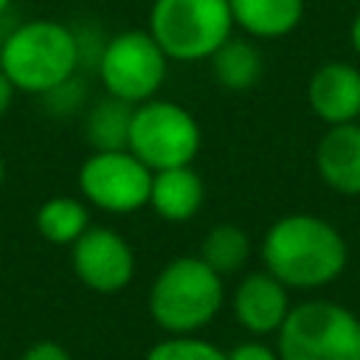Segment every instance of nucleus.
<instances>
[{
  "instance_id": "obj_1",
  "label": "nucleus",
  "mask_w": 360,
  "mask_h": 360,
  "mask_svg": "<svg viewBox=\"0 0 360 360\" xmlns=\"http://www.w3.org/2000/svg\"><path fill=\"white\" fill-rule=\"evenodd\" d=\"M262 256L267 273L290 287H321L346 264L343 236L321 217L290 214L270 225Z\"/></svg>"
},
{
  "instance_id": "obj_2",
  "label": "nucleus",
  "mask_w": 360,
  "mask_h": 360,
  "mask_svg": "<svg viewBox=\"0 0 360 360\" xmlns=\"http://www.w3.org/2000/svg\"><path fill=\"white\" fill-rule=\"evenodd\" d=\"M82 62L79 34L59 20H28L0 45V70L31 96H48L68 84Z\"/></svg>"
},
{
  "instance_id": "obj_3",
  "label": "nucleus",
  "mask_w": 360,
  "mask_h": 360,
  "mask_svg": "<svg viewBox=\"0 0 360 360\" xmlns=\"http://www.w3.org/2000/svg\"><path fill=\"white\" fill-rule=\"evenodd\" d=\"M222 307V276L200 256L172 259L149 290L152 318L172 335H191Z\"/></svg>"
},
{
  "instance_id": "obj_4",
  "label": "nucleus",
  "mask_w": 360,
  "mask_h": 360,
  "mask_svg": "<svg viewBox=\"0 0 360 360\" xmlns=\"http://www.w3.org/2000/svg\"><path fill=\"white\" fill-rule=\"evenodd\" d=\"M146 31L169 59H208L233 31L228 0H155Z\"/></svg>"
},
{
  "instance_id": "obj_5",
  "label": "nucleus",
  "mask_w": 360,
  "mask_h": 360,
  "mask_svg": "<svg viewBox=\"0 0 360 360\" xmlns=\"http://www.w3.org/2000/svg\"><path fill=\"white\" fill-rule=\"evenodd\" d=\"M200 146L202 129L183 104L158 96L135 104L127 149L152 172L194 163Z\"/></svg>"
},
{
  "instance_id": "obj_6",
  "label": "nucleus",
  "mask_w": 360,
  "mask_h": 360,
  "mask_svg": "<svg viewBox=\"0 0 360 360\" xmlns=\"http://www.w3.org/2000/svg\"><path fill=\"white\" fill-rule=\"evenodd\" d=\"M281 360H360V321L329 301H307L278 326Z\"/></svg>"
},
{
  "instance_id": "obj_7",
  "label": "nucleus",
  "mask_w": 360,
  "mask_h": 360,
  "mask_svg": "<svg viewBox=\"0 0 360 360\" xmlns=\"http://www.w3.org/2000/svg\"><path fill=\"white\" fill-rule=\"evenodd\" d=\"M169 56L149 31H121L101 45L98 79L112 98L141 104L158 96L166 82Z\"/></svg>"
},
{
  "instance_id": "obj_8",
  "label": "nucleus",
  "mask_w": 360,
  "mask_h": 360,
  "mask_svg": "<svg viewBox=\"0 0 360 360\" xmlns=\"http://www.w3.org/2000/svg\"><path fill=\"white\" fill-rule=\"evenodd\" d=\"M152 174L129 149H96L79 166V191L84 202L101 211L132 214L149 205Z\"/></svg>"
},
{
  "instance_id": "obj_9",
  "label": "nucleus",
  "mask_w": 360,
  "mask_h": 360,
  "mask_svg": "<svg viewBox=\"0 0 360 360\" xmlns=\"http://www.w3.org/2000/svg\"><path fill=\"white\" fill-rule=\"evenodd\" d=\"M73 270L96 292H118L132 281L135 253L129 242L104 225H90L73 245Z\"/></svg>"
},
{
  "instance_id": "obj_10",
  "label": "nucleus",
  "mask_w": 360,
  "mask_h": 360,
  "mask_svg": "<svg viewBox=\"0 0 360 360\" xmlns=\"http://www.w3.org/2000/svg\"><path fill=\"white\" fill-rule=\"evenodd\" d=\"M309 107L326 124H352L360 115V70L349 62H326L309 79Z\"/></svg>"
},
{
  "instance_id": "obj_11",
  "label": "nucleus",
  "mask_w": 360,
  "mask_h": 360,
  "mask_svg": "<svg viewBox=\"0 0 360 360\" xmlns=\"http://www.w3.org/2000/svg\"><path fill=\"white\" fill-rule=\"evenodd\" d=\"M321 180L340 194H360V124H335L315 149Z\"/></svg>"
},
{
  "instance_id": "obj_12",
  "label": "nucleus",
  "mask_w": 360,
  "mask_h": 360,
  "mask_svg": "<svg viewBox=\"0 0 360 360\" xmlns=\"http://www.w3.org/2000/svg\"><path fill=\"white\" fill-rule=\"evenodd\" d=\"M233 312L239 323L256 335L278 329L287 318V292L273 273H250L233 295Z\"/></svg>"
},
{
  "instance_id": "obj_13",
  "label": "nucleus",
  "mask_w": 360,
  "mask_h": 360,
  "mask_svg": "<svg viewBox=\"0 0 360 360\" xmlns=\"http://www.w3.org/2000/svg\"><path fill=\"white\" fill-rule=\"evenodd\" d=\"M205 200V183L197 174V169L188 166H172L152 174L149 188V205L158 217L166 222H186L191 219Z\"/></svg>"
},
{
  "instance_id": "obj_14",
  "label": "nucleus",
  "mask_w": 360,
  "mask_h": 360,
  "mask_svg": "<svg viewBox=\"0 0 360 360\" xmlns=\"http://www.w3.org/2000/svg\"><path fill=\"white\" fill-rule=\"evenodd\" d=\"M228 6L233 25L262 39L290 34L304 17V0H228Z\"/></svg>"
},
{
  "instance_id": "obj_15",
  "label": "nucleus",
  "mask_w": 360,
  "mask_h": 360,
  "mask_svg": "<svg viewBox=\"0 0 360 360\" xmlns=\"http://www.w3.org/2000/svg\"><path fill=\"white\" fill-rule=\"evenodd\" d=\"M211 73L214 79L233 93H245L250 90L259 76H262V53L253 42L239 39V37H228L211 56Z\"/></svg>"
},
{
  "instance_id": "obj_16",
  "label": "nucleus",
  "mask_w": 360,
  "mask_h": 360,
  "mask_svg": "<svg viewBox=\"0 0 360 360\" xmlns=\"http://www.w3.org/2000/svg\"><path fill=\"white\" fill-rule=\"evenodd\" d=\"M34 222H37V231L42 239H48L53 245H73L90 228V211H87L84 200L59 194L39 205Z\"/></svg>"
},
{
  "instance_id": "obj_17",
  "label": "nucleus",
  "mask_w": 360,
  "mask_h": 360,
  "mask_svg": "<svg viewBox=\"0 0 360 360\" xmlns=\"http://www.w3.org/2000/svg\"><path fill=\"white\" fill-rule=\"evenodd\" d=\"M132 110H135V104L121 101V98H112V96L104 98V101H98L93 107V112L87 115V124H84L87 141L96 149H127Z\"/></svg>"
},
{
  "instance_id": "obj_18",
  "label": "nucleus",
  "mask_w": 360,
  "mask_h": 360,
  "mask_svg": "<svg viewBox=\"0 0 360 360\" xmlns=\"http://www.w3.org/2000/svg\"><path fill=\"white\" fill-rule=\"evenodd\" d=\"M250 256V239L239 225L222 222L211 228L200 245V259L219 276L236 273Z\"/></svg>"
},
{
  "instance_id": "obj_19",
  "label": "nucleus",
  "mask_w": 360,
  "mask_h": 360,
  "mask_svg": "<svg viewBox=\"0 0 360 360\" xmlns=\"http://www.w3.org/2000/svg\"><path fill=\"white\" fill-rule=\"evenodd\" d=\"M146 360H228V354L208 340H200L191 335H174L169 340L155 343Z\"/></svg>"
},
{
  "instance_id": "obj_20",
  "label": "nucleus",
  "mask_w": 360,
  "mask_h": 360,
  "mask_svg": "<svg viewBox=\"0 0 360 360\" xmlns=\"http://www.w3.org/2000/svg\"><path fill=\"white\" fill-rule=\"evenodd\" d=\"M20 360H70V354L56 340H37L25 349V354Z\"/></svg>"
},
{
  "instance_id": "obj_21",
  "label": "nucleus",
  "mask_w": 360,
  "mask_h": 360,
  "mask_svg": "<svg viewBox=\"0 0 360 360\" xmlns=\"http://www.w3.org/2000/svg\"><path fill=\"white\" fill-rule=\"evenodd\" d=\"M228 360H276V354L262 343H239L228 354Z\"/></svg>"
},
{
  "instance_id": "obj_22",
  "label": "nucleus",
  "mask_w": 360,
  "mask_h": 360,
  "mask_svg": "<svg viewBox=\"0 0 360 360\" xmlns=\"http://www.w3.org/2000/svg\"><path fill=\"white\" fill-rule=\"evenodd\" d=\"M14 93H17V87H14L11 79L0 70V118L8 112V107H11V101H14Z\"/></svg>"
},
{
  "instance_id": "obj_23",
  "label": "nucleus",
  "mask_w": 360,
  "mask_h": 360,
  "mask_svg": "<svg viewBox=\"0 0 360 360\" xmlns=\"http://www.w3.org/2000/svg\"><path fill=\"white\" fill-rule=\"evenodd\" d=\"M352 45H354V51L360 53V14H357L354 22H352Z\"/></svg>"
},
{
  "instance_id": "obj_24",
  "label": "nucleus",
  "mask_w": 360,
  "mask_h": 360,
  "mask_svg": "<svg viewBox=\"0 0 360 360\" xmlns=\"http://www.w3.org/2000/svg\"><path fill=\"white\" fill-rule=\"evenodd\" d=\"M8 6H11V0H0V17L6 14V8H8Z\"/></svg>"
},
{
  "instance_id": "obj_25",
  "label": "nucleus",
  "mask_w": 360,
  "mask_h": 360,
  "mask_svg": "<svg viewBox=\"0 0 360 360\" xmlns=\"http://www.w3.org/2000/svg\"><path fill=\"white\" fill-rule=\"evenodd\" d=\"M3 180H6V166H3V158H0V186H3Z\"/></svg>"
},
{
  "instance_id": "obj_26",
  "label": "nucleus",
  "mask_w": 360,
  "mask_h": 360,
  "mask_svg": "<svg viewBox=\"0 0 360 360\" xmlns=\"http://www.w3.org/2000/svg\"><path fill=\"white\" fill-rule=\"evenodd\" d=\"M0 45H3V39H0Z\"/></svg>"
},
{
  "instance_id": "obj_27",
  "label": "nucleus",
  "mask_w": 360,
  "mask_h": 360,
  "mask_svg": "<svg viewBox=\"0 0 360 360\" xmlns=\"http://www.w3.org/2000/svg\"><path fill=\"white\" fill-rule=\"evenodd\" d=\"M357 118H360V115H357Z\"/></svg>"
}]
</instances>
